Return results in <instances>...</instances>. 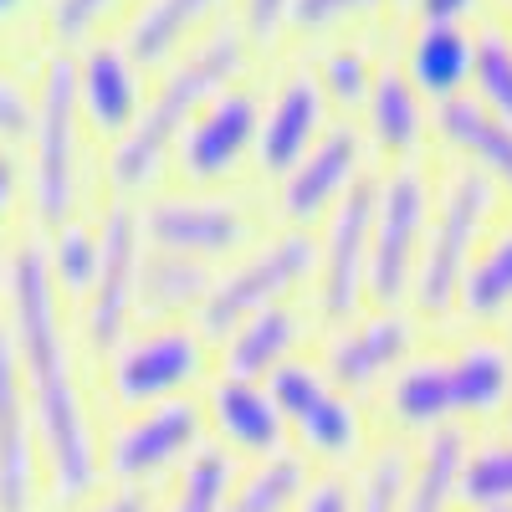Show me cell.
Instances as JSON below:
<instances>
[{
	"mask_svg": "<svg viewBox=\"0 0 512 512\" xmlns=\"http://www.w3.org/2000/svg\"><path fill=\"white\" fill-rule=\"evenodd\" d=\"M11 292V333H16V364L26 379V400L36 420V441L47 456V477L57 502H88L98 487V446L82 415L77 384H72V359L57 318V282L47 272V256L36 246H21L6 272Z\"/></svg>",
	"mask_w": 512,
	"mask_h": 512,
	"instance_id": "1",
	"label": "cell"
},
{
	"mask_svg": "<svg viewBox=\"0 0 512 512\" xmlns=\"http://www.w3.org/2000/svg\"><path fill=\"white\" fill-rule=\"evenodd\" d=\"M241 62H246V41L236 31H216L185 62L169 67V77L159 82V98L139 113V123L113 149V185L118 190L149 185L159 175V164L169 159V149H175V139H185L195 113L236 82Z\"/></svg>",
	"mask_w": 512,
	"mask_h": 512,
	"instance_id": "2",
	"label": "cell"
},
{
	"mask_svg": "<svg viewBox=\"0 0 512 512\" xmlns=\"http://www.w3.org/2000/svg\"><path fill=\"white\" fill-rule=\"evenodd\" d=\"M431 231V185L415 164H400L395 175L379 180L374 200V231H369V303L400 308V297L415 287L420 246Z\"/></svg>",
	"mask_w": 512,
	"mask_h": 512,
	"instance_id": "3",
	"label": "cell"
},
{
	"mask_svg": "<svg viewBox=\"0 0 512 512\" xmlns=\"http://www.w3.org/2000/svg\"><path fill=\"white\" fill-rule=\"evenodd\" d=\"M492 180H482L472 164L446 185L441 210L431 221V236L420 246V267H415V308L420 313H446L461 292V277L472 267V251L482 241L487 210H492Z\"/></svg>",
	"mask_w": 512,
	"mask_h": 512,
	"instance_id": "4",
	"label": "cell"
},
{
	"mask_svg": "<svg viewBox=\"0 0 512 512\" xmlns=\"http://www.w3.org/2000/svg\"><path fill=\"white\" fill-rule=\"evenodd\" d=\"M313 256H318L313 236L297 231V226L272 236L267 246H256L241 267H231L226 277L210 282V297L200 303V333L226 338L262 308H277L282 297L313 272Z\"/></svg>",
	"mask_w": 512,
	"mask_h": 512,
	"instance_id": "5",
	"label": "cell"
},
{
	"mask_svg": "<svg viewBox=\"0 0 512 512\" xmlns=\"http://www.w3.org/2000/svg\"><path fill=\"white\" fill-rule=\"evenodd\" d=\"M77 62L57 57L41 82V103H36V154H31V195H36V216L47 226H62L72 210V159H77Z\"/></svg>",
	"mask_w": 512,
	"mask_h": 512,
	"instance_id": "6",
	"label": "cell"
},
{
	"mask_svg": "<svg viewBox=\"0 0 512 512\" xmlns=\"http://www.w3.org/2000/svg\"><path fill=\"white\" fill-rule=\"evenodd\" d=\"M205 369V344L200 333L185 323H159L154 333L139 338H123L118 354H113V395L134 410L164 405V400H180L190 384Z\"/></svg>",
	"mask_w": 512,
	"mask_h": 512,
	"instance_id": "7",
	"label": "cell"
},
{
	"mask_svg": "<svg viewBox=\"0 0 512 512\" xmlns=\"http://www.w3.org/2000/svg\"><path fill=\"white\" fill-rule=\"evenodd\" d=\"M200 441H205V405H195L190 395L149 405L113 431L108 472L123 487H144L159 472H169V466H185L200 451Z\"/></svg>",
	"mask_w": 512,
	"mask_h": 512,
	"instance_id": "8",
	"label": "cell"
},
{
	"mask_svg": "<svg viewBox=\"0 0 512 512\" xmlns=\"http://www.w3.org/2000/svg\"><path fill=\"white\" fill-rule=\"evenodd\" d=\"M379 180H359L328 216L323 267H318V308L333 323H354L369 297V231H374Z\"/></svg>",
	"mask_w": 512,
	"mask_h": 512,
	"instance_id": "9",
	"label": "cell"
},
{
	"mask_svg": "<svg viewBox=\"0 0 512 512\" xmlns=\"http://www.w3.org/2000/svg\"><path fill=\"white\" fill-rule=\"evenodd\" d=\"M267 384L277 395V410L287 420V431L303 441L313 456H323V461L354 456V446H359V410L349 405V395L338 390L318 364L292 359Z\"/></svg>",
	"mask_w": 512,
	"mask_h": 512,
	"instance_id": "10",
	"label": "cell"
},
{
	"mask_svg": "<svg viewBox=\"0 0 512 512\" xmlns=\"http://www.w3.org/2000/svg\"><path fill=\"white\" fill-rule=\"evenodd\" d=\"M139 226L154 241V251L190 256V262H216V256H231V251H241L251 241V216L241 205L216 200V195H164V200H149Z\"/></svg>",
	"mask_w": 512,
	"mask_h": 512,
	"instance_id": "11",
	"label": "cell"
},
{
	"mask_svg": "<svg viewBox=\"0 0 512 512\" xmlns=\"http://www.w3.org/2000/svg\"><path fill=\"white\" fill-rule=\"evenodd\" d=\"M98 236H103V267H98V282L88 292V338H93V349H118L128 318L139 308V272H144L139 210L123 200L108 205Z\"/></svg>",
	"mask_w": 512,
	"mask_h": 512,
	"instance_id": "12",
	"label": "cell"
},
{
	"mask_svg": "<svg viewBox=\"0 0 512 512\" xmlns=\"http://www.w3.org/2000/svg\"><path fill=\"white\" fill-rule=\"evenodd\" d=\"M262 134V103L246 88H226L216 93L195 123L185 128V149H180V169L190 185H221L236 175V164L256 149Z\"/></svg>",
	"mask_w": 512,
	"mask_h": 512,
	"instance_id": "13",
	"label": "cell"
},
{
	"mask_svg": "<svg viewBox=\"0 0 512 512\" xmlns=\"http://www.w3.org/2000/svg\"><path fill=\"white\" fill-rule=\"evenodd\" d=\"M364 180V139L354 128H328V134L303 154V164L282 175V210L303 231L308 221L328 216L354 185Z\"/></svg>",
	"mask_w": 512,
	"mask_h": 512,
	"instance_id": "14",
	"label": "cell"
},
{
	"mask_svg": "<svg viewBox=\"0 0 512 512\" xmlns=\"http://www.w3.org/2000/svg\"><path fill=\"white\" fill-rule=\"evenodd\" d=\"M415 344V323L405 313H384L374 308L369 318H354L349 328H338L328 338V354H323V374L338 384V390H369L384 374H400L405 354Z\"/></svg>",
	"mask_w": 512,
	"mask_h": 512,
	"instance_id": "15",
	"label": "cell"
},
{
	"mask_svg": "<svg viewBox=\"0 0 512 512\" xmlns=\"http://www.w3.org/2000/svg\"><path fill=\"white\" fill-rule=\"evenodd\" d=\"M31 400L21 395L16 344L0 328V512H36V436Z\"/></svg>",
	"mask_w": 512,
	"mask_h": 512,
	"instance_id": "16",
	"label": "cell"
},
{
	"mask_svg": "<svg viewBox=\"0 0 512 512\" xmlns=\"http://www.w3.org/2000/svg\"><path fill=\"white\" fill-rule=\"evenodd\" d=\"M328 118V93H323V82L318 77H287L272 108L262 113V134H256V159H262L267 175H292L297 164H303V154L328 134L323 128Z\"/></svg>",
	"mask_w": 512,
	"mask_h": 512,
	"instance_id": "17",
	"label": "cell"
},
{
	"mask_svg": "<svg viewBox=\"0 0 512 512\" xmlns=\"http://www.w3.org/2000/svg\"><path fill=\"white\" fill-rule=\"evenodd\" d=\"M210 420H216V431L221 441H231L236 451L256 456V461H267L277 451H287V420L277 410V395H272V384L262 379H231L221 374L216 384H210Z\"/></svg>",
	"mask_w": 512,
	"mask_h": 512,
	"instance_id": "18",
	"label": "cell"
},
{
	"mask_svg": "<svg viewBox=\"0 0 512 512\" xmlns=\"http://www.w3.org/2000/svg\"><path fill=\"white\" fill-rule=\"evenodd\" d=\"M77 113L88 118L98 134L123 139L139 123V62L123 47H98L82 52L77 62Z\"/></svg>",
	"mask_w": 512,
	"mask_h": 512,
	"instance_id": "19",
	"label": "cell"
},
{
	"mask_svg": "<svg viewBox=\"0 0 512 512\" xmlns=\"http://www.w3.org/2000/svg\"><path fill=\"white\" fill-rule=\"evenodd\" d=\"M436 134L477 169L482 180L512 195V123L492 118L477 98H451L436 113Z\"/></svg>",
	"mask_w": 512,
	"mask_h": 512,
	"instance_id": "20",
	"label": "cell"
},
{
	"mask_svg": "<svg viewBox=\"0 0 512 512\" xmlns=\"http://www.w3.org/2000/svg\"><path fill=\"white\" fill-rule=\"evenodd\" d=\"M472 57H477V36L466 26H420L405 57V77L420 98L451 103L472 82Z\"/></svg>",
	"mask_w": 512,
	"mask_h": 512,
	"instance_id": "21",
	"label": "cell"
},
{
	"mask_svg": "<svg viewBox=\"0 0 512 512\" xmlns=\"http://www.w3.org/2000/svg\"><path fill=\"white\" fill-rule=\"evenodd\" d=\"M303 338V318L292 308H262L236 333H226V374L231 379H272L282 364H292V349Z\"/></svg>",
	"mask_w": 512,
	"mask_h": 512,
	"instance_id": "22",
	"label": "cell"
},
{
	"mask_svg": "<svg viewBox=\"0 0 512 512\" xmlns=\"http://www.w3.org/2000/svg\"><path fill=\"white\" fill-rule=\"evenodd\" d=\"M451 369V400H456V420L461 415H492L512 400V349L502 344H466L446 359Z\"/></svg>",
	"mask_w": 512,
	"mask_h": 512,
	"instance_id": "23",
	"label": "cell"
},
{
	"mask_svg": "<svg viewBox=\"0 0 512 512\" xmlns=\"http://www.w3.org/2000/svg\"><path fill=\"white\" fill-rule=\"evenodd\" d=\"M369 139L384 149V154H395V159H405V154H415L420 149V139H425V98L410 88V77L405 72H374V82H369Z\"/></svg>",
	"mask_w": 512,
	"mask_h": 512,
	"instance_id": "24",
	"label": "cell"
},
{
	"mask_svg": "<svg viewBox=\"0 0 512 512\" xmlns=\"http://www.w3.org/2000/svg\"><path fill=\"white\" fill-rule=\"evenodd\" d=\"M390 415L405 431H446L456 420V400H451V369L446 359H410L395 384H390Z\"/></svg>",
	"mask_w": 512,
	"mask_h": 512,
	"instance_id": "25",
	"label": "cell"
},
{
	"mask_svg": "<svg viewBox=\"0 0 512 512\" xmlns=\"http://www.w3.org/2000/svg\"><path fill=\"white\" fill-rule=\"evenodd\" d=\"M221 0H144V11L134 16V26H128V57H134L139 67H159L175 57L180 41L216 11Z\"/></svg>",
	"mask_w": 512,
	"mask_h": 512,
	"instance_id": "26",
	"label": "cell"
},
{
	"mask_svg": "<svg viewBox=\"0 0 512 512\" xmlns=\"http://www.w3.org/2000/svg\"><path fill=\"white\" fill-rule=\"evenodd\" d=\"M461 461H466V431H461V425L431 431L420 461H410V482H405L400 512H446L451 497H456Z\"/></svg>",
	"mask_w": 512,
	"mask_h": 512,
	"instance_id": "27",
	"label": "cell"
},
{
	"mask_svg": "<svg viewBox=\"0 0 512 512\" xmlns=\"http://www.w3.org/2000/svg\"><path fill=\"white\" fill-rule=\"evenodd\" d=\"M205 297H210V272H205V262H190V256L154 251L139 272V308L149 318L175 323L185 308L205 303Z\"/></svg>",
	"mask_w": 512,
	"mask_h": 512,
	"instance_id": "28",
	"label": "cell"
},
{
	"mask_svg": "<svg viewBox=\"0 0 512 512\" xmlns=\"http://www.w3.org/2000/svg\"><path fill=\"white\" fill-rule=\"evenodd\" d=\"M308 487H313L308 461L292 456V451H277L267 461H256L246 477H236L226 512H297Z\"/></svg>",
	"mask_w": 512,
	"mask_h": 512,
	"instance_id": "29",
	"label": "cell"
},
{
	"mask_svg": "<svg viewBox=\"0 0 512 512\" xmlns=\"http://www.w3.org/2000/svg\"><path fill=\"white\" fill-rule=\"evenodd\" d=\"M461 313H472L477 323H492L502 313H512V226L497 231L461 277V292H456Z\"/></svg>",
	"mask_w": 512,
	"mask_h": 512,
	"instance_id": "30",
	"label": "cell"
},
{
	"mask_svg": "<svg viewBox=\"0 0 512 512\" xmlns=\"http://www.w3.org/2000/svg\"><path fill=\"white\" fill-rule=\"evenodd\" d=\"M231 487H236V461L216 446H200L185 461L180 487H175V497H169L164 512H226Z\"/></svg>",
	"mask_w": 512,
	"mask_h": 512,
	"instance_id": "31",
	"label": "cell"
},
{
	"mask_svg": "<svg viewBox=\"0 0 512 512\" xmlns=\"http://www.w3.org/2000/svg\"><path fill=\"white\" fill-rule=\"evenodd\" d=\"M456 497L466 507H512V441H492L466 451L461 477H456Z\"/></svg>",
	"mask_w": 512,
	"mask_h": 512,
	"instance_id": "32",
	"label": "cell"
},
{
	"mask_svg": "<svg viewBox=\"0 0 512 512\" xmlns=\"http://www.w3.org/2000/svg\"><path fill=\"white\" fill-rule=\"evenodd\" d=\"M98 267H103V236L88 231V226H57V241H52V282L67 287L72 297H88L93 282H98Z\"/></svg>",
	"mask_w": 512,
	"mask_h": 512,
	"instance_id": "33",
	"label": "cell"
},
{
	"mask_svg": "<svg viewBox=\"0 0 512 512\" xmlns=\"http://www.w3.org/2000/svg\"><path fill=\"white\" fill-rule=\"evenodd\" d=\"M472 88H477V103L492 118L512 123V36H502V31H482L477 36Z\"/></svg>",
	"mask_w": 512,
	"mask_h": 512,
	"instance_id": "34",
	"label": "cell"
},
{
	"mask_svg": "<svg viewBox=\"0 0 512 512\" xmlns=\"http://www.w3.org/2000/svg\"><path fill=\"white\" fill-rule=\"evenodd\" d=\"M405 482H410V456H405L400 446L379 451V456L364 466V477H359L354 512H400Z\"/></svg>",
	"mask_w": 512,
	"mask_h": 512,
	"instance_id": "35",
	"label": "cell"
},
{
	"mask_svg": "<svg viewBox=\"0 0 512 512\" xmlns=\"http://www.w3.org/2000/svg\"><path fill=\"white\" fill-rule=\"evenodd\" d=\"M318 82H323V93H328V98H338V103H364V98H369L374 72H369L364 52L338 47V52H328V62H323Z\"/></svg>",
	"mask_w": 512,
	"mask_h": 512,
	"instance_id": "36",
	"label": "cell"
},
{
	"mask_svg": "<svg viewBox=\"0 0 512 512\" xmlns=\"http://www.w3.org/2000/svg\"><path fill=\"white\" fill-rule=\"evenodd\" d=\"M384 0H292V11L287 21L297 31H323L333 21H344V16H364V11H379Z\"/></svg>",
	"mask_w": 512,
	"mask_h": 512,
	"instance_id": "37",
	"label": "cell"
},
{
	"mask_svg": "<svg viewBox=\"0 0 512 512\" xmlns=\"http://www.w3.org/2000/svg\"><path fill=\"white\" fill-rule=\"evenodd\" d=\"M108 6H113V0H52V31L62 41H77V36H88L103 21Z\"/></svg>",
	"mask_w": 512,
	"mask_h": 512,
	"instance_id": "38",
	"label": "cell"
},
{
	"mask_svg": "<svg viewBox=\"0 0 512 512\" xmlns=\"http://www.w3.org/2000/svg\"><path fill=\"white\" fill-rule=\"evenodd\" d=\"M297 512H354V492L344 477H323L308 487V497L297 502Z\"/></svg>",
	"mask_w": 512,
	"mask_h": 512,
	"instance_id": "39",
	"label": "cell"
},
{
	"mask_svg": "<svg viewBox=\"0 0 512 512\" xmlns=\"http://www.w3.org/2000/svg\"><path fill=\"white\" fill-rule=\"evenodd\" d=\"M26 128H31V108H26L21 88L0 77V139H21Z\"/></svg>",
	"mask_w": 512,
	"mask_h": 512,
	"instance_id": "40",
	"label": "cell"
},
{
	"mask_svg": "<svg viewBox=\"0 0 512 512\" xmlns=\"http://www.w3.org/2000/svg\"><path fill=\"white\" fill-rule=\"evenodd\" d=\"M241 6H246V31L251 36H272L287 21L292 0H241Z\"/></svg>",
	"mask_w": 512,
	"mask_h": 512,
	"instance_id": "41",
	"label": "cell"
},
{
	"mask_svg": "<svg viewBox=\"0 0 512 512\" xmlns=\"http://www.w3.org/2000/svg\"><path fill=\"white\" fill-rule=\"evenodd\" d=\"M482 0H415L420 26H461V16H472Z\"/></svg>",
	"mask_w": 512,
	"mask_h": 512,
	"instance_id": "42",
	"label": "cell"
},
{
	"mask_svg": "<svg viewBox=\"0 0 512 512\" xmlns=\"http://www.w3.org/2000/svg\"><path fill=\"white\" fill-rule=\"evenodd\" d=\"M82 512H154V497L144 487H118L108 497H93V502H82Z\"/></svg>",
	"mask_w": 512,
	"mask_h": 512,
	"instance_id": "43",
	"label": "cell"
},
{
	"mask_svg": "<svg viewBox=\"0 0 512 512\" xmlns=\"http://www.w3.org/2000/svg\"><path fill=\"white\" fill-rule=\"evenodd\" d=\"M11 190H16V164H11V154H0V210H6Z\"/></svg>",
	"mask_w": 512,
	"mask_h": 512,
	"instance_id": "44",
	"label": "cell"
},
{
	"mask_svg": "<svg viewBox=\"0 0 512 512\" xmlns=\"http://www.w3.org/2000/svg\"><path fill=\"white\" fill-rule=\"evenodd\" d=\"M21 6H26V0H0V21H6V16H16Z\"/></svg>",
	"mask_w": 512,
	"mask_h": 512,
	"instance_id": "45",
	"label": "cell"
},
{
	"mask_svg": "<svg viewBox=\"0 0 512 512\" xmlns=\"http://www.w3.org/2000/svg\"><path fill=\"white\" fill-rule=\"evenodd\" d=\"M482 512H512V507H482Z\"/></svg>",
	"mask_w": 512,
	"mask_h": 512,
	"instance_id": "46",
	"label": "cell"
},
{
	"mask_svg": "<svg viewBox=\"0 0 512 512\" xmlns=\"http://www.w3.org/2000/svg\"><path fill=\"white\" fill-rule=\"evenodd\" d=\"M507 425H512V410H507Z\"/></svg>",
	"mask_w": 512,
	"mask_h": 512,
	"instance_id": "47",
	"label": "cell"
}]
</instances>
